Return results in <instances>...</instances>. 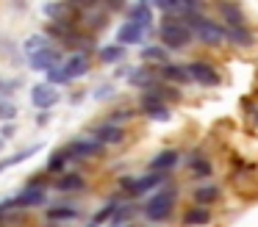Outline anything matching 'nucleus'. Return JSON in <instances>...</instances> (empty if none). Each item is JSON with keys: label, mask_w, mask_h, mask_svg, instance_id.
Instances as JSON below:
<instances>
[{"label": "nucleus", "mask_w": 258, "mask_h": 227, "mask_svg": "<svg viewBox=\"0 0 258 227\" xmlns=\"http://www.w3.org/2000/svg\"><path fill=\"white\" fill-rule=\"evenodd\" d=\"M142 61H156V64H167V50H164L161 44H156V47H145V50H142Z\"/></svg>", "instance_id": "nucleus-24"}, {"label": "nucleus", "mask_w": 258, "mask_h": 227, "mask_svg": "<svg viewBox=\"0 0 258 227\" xmlns=\"http://www.w3.org/2000/svg\"><path fill=\"white\" fill-rule=\"evenodd\" d=\"M183 25L189 28V33L191 36H197L203 44H219L222 42V25L219 22H214V20H208V17H200V14H195V11H186L183 14Z\"/></svg>", "instance_id": "nucleus-1"}, {"label": "nucleus", "mask_w": 258, "mask_h": 227, "mask_svg": "<svg viewBox=\"0 0 258 227\" xmlns=\"http://www.w3.org/2000/svg\"><path fill=\"white\" fill-rule=\"evenodd\" d=\"M122 227H134V224H122Z\"/></svg>", "instance_id": "nucleus-36"}, {"label": "nucleus", "mask_w": 258, "mask_h": 227, "mask_svg": "<svg viewBox=\"0 0 258 227\" xmlns=\"http://www.w3.org/2000/svg\"><path fill=\"white\" fill-rule=\"evenodd\" d=\"M186 72H189V81L200 83V86H217L222 81L219 72L211 64H206V61H191V64H186Z\"/></svg>", "instance_id": "nucleus-6"}, {"label": "nucleus", "mask_w": 258, "mask_h": 227, "mask_svg": "<svg viewBox=\"0 0 258 227\" xmlns=\"http://www.w3.org/2000/svg\"><path fill=\"white\" fill-rule=\"evenodd\" d=\"M142 111H145L150 119H158V122H167L169 119V108L158 100H153L150 94H142Z\"/></svg>", "instance_id": "nucleus-14"}, {"label": "nucleus", "mask_w": 258, "mask_h": 227, "mask_svg": "<svg viewBox=\"0 0 258 227\" xmlns=\"http://www.w3.org/2000/svg\"><path fill=\"white\" fill-rule=\"evenodd\" d=\"M208 221H211V213H208V208H200V205L183 213V224L186 227H203V224H208Z\"/></svg>", "instance_id": "nucleus-17"}, {"label": "nucleus", "mask_w": 258, "mask_h": 227, "mask_svg": "<svg viewBox=\"0 0 258 227\" xmlns=\"http://www.w3.org/2000/svg\"><path fill=\"white\" fill-rule=\"evenodd\" d=\"M100 153H103V147L95 141V138H78V141H73V144L67 147V155H70V158H81V161L97 158Z\"/></svg>", "instance_id": "nucleus-10"}, {"label": "nucleus", "mask_w": 258, "mask_h": 227, "mask_svg": "<svg viewBox=\"0 0 258 227\" xmlns=\"http://www.w3.org/2000/svg\"><path fill=\"white\" fill-rule=\"evenodd\" d=\"M70 11V6H64V3H47L45 6V14L50 17L53 22H64V14Z\"/></svg>", "instance_id": "nucleus-29"}, {"label": "nucleus", "mask_w": 258, "mask_h": 227, "mask_svg": "<svg viewBox=\"0 0 258 227\" xmlns=\"http://www.w3.org/2000/svg\"><path fill=\"white\" fill-rule=\"evenodd\" d=\"M12 136H14V125H6L3 130H0V138H3V141H6V138H12Z\"/></svg>", "instance_id": "nucleus-33"}, {"label": "nucleus", "mask_w": 258, "mask_h": 227, "mask_svg": "<svg viewBox=\"0 0 258 227\" xmlns=\"http://www.w3.org/2000/svg\"><path fill=\"white\" fill-rule=\"evenodd\" d=\"M45 197L47 191L39 186H28L25 191H20L17 197L6 199V202H0V213H6V210H14V208H36V205H45Z\"/></svg>", "instance_id": "nucleus-5"}, {"label": "nucleus", "mask_w": 258, "mask_h": 227, "mask_svg": "<svg viewBox=\"0 0 258 227\" xmlns=\"http://www.w3.org/2000/svg\"><path fill=\"white\" fill-rule=\"evenodd\" d=\"M219 14L228 20V28H244V14H241V9L239 6H233V3H222L219 6Z\"/></svg>", "instance_id": "nucleus-16"}, {"label": "nucleus", "mask_w": 258, "mask_h": 227, "mask_svg": "<svg viewBox=\"0 0 258 227\" xmlns=\"http://www.w3.org/2000/svg\"><path fill=\"white\" fill-rule=\"evenodd\" d=\"M167 180H169V175H164V172H150V175H145V177H122V180H119V188H122L128 197H142V194L153 191V188H158V186L164 188Z\"/></svg>", "instance_id": "nucleus-2"}, {"label": "nucleus", "mask_w": 258, "mask_h": 227, "mask_svg": "<svg viewBox=\"0 0 258 227\" xmlns=\"http://www.w3.org/2000/svg\"><path fill=\"white\" fill-rule=\"evenodd\" d=\"M158 36H161V44L169 47V50H180V47H186V44L191 42L189 28H186L183 22H178V20H164Z\"/></svg>", "instance_id": "nucleus-4"}, {"label": "nucleus", "mask_w": 258, "mask_h": 227, "mask_svg": "<svg viewBox=\"0 0 258 227\" xmlns=\"http://www.w3.org/2000/svg\"><path fill=\"white\" fill-rule=\"evenodd\" d=\"M28 64H31V69L50 72V69H56V66H61V53H58L56 47H50V44H47L45 50H39L36 55H31Z\"/></svg>", "instance_id": "nucleus-8"}, {"label": "nucleus", "mask_w": 258, "mask_h": 227, "mask_svg": "<svg viewBox=\"0 0 258 227\" xmlns=\"http://www.w3.org/2000/svg\"><path fill=\"white\" fill-rule=\"evenodd\" d=\"M128 22H136V25H142L147 31V25L153 22V14H150V6H145V3H139V6H134V9L128 11Z\"/></svg>", "instance_id": "nucleus-18"}, {"label": "nucleus", "mask_w": 258, "mask_h": 227, "mask_svg": "<svg viewBox=\"0 0 258 227\" xmlns=\"http://www.w3.org/2000/svg\"><path fill=\"white\" fill-rule=\"evenodd\" d=\"M145 39V28L136 25V22H122V28L117 31V44L125 47V44H139Z\"/></svg>", "instance_id": "nucleus-12"}, {"label": "nucleus", "mask_w": 258, "mask_h": 227, "mask_svg": "<svg viewBox=\"0 0 258 227\" xmlns=\"http://www.w3.org/2000/svg\"><path fill=\"white\" fill-rule=\"evenodd\" d=\"M178 161H180V153H178V149H161V153H158L156 158L150 161V172H164V175H167V172L172 169Z\"/></svg>", "instance_id": "nucleus-13"}, {"label": "nucleus", "mask_w": 258, "mask_h": 227, "mask_svg": "<svg viewBox=\"0 0 258 227\" xmlns=\"http://www.w3.org/2000/svg\"><path fill=\"white\" fill-rule=\"evenodd\" d=\"M175 199H178V191H175V188H161V191L145 205V216L150 221H167L175 210Z\"/></svg>", "instance_id": "nucleus-3"}, {"label": "nucleus", "mask_w": 258, "mask_h": 227, "mask_svg": "<svg viewBox=\"0 0 258 227\" xmlns=\"http://www.w3.org/2000/svg\"><path fill=\"white\" fill-rule=\"evenodd\" d=\"M45 47H47V36H42V33H36V36H31L28 42H25V53H28V58L36 55L39 50H45Z\"/></svg>", "instance_id": "nucleus-28"}, {"label": "nucleus", "mask_w": 258, "mask_h": 227, "mask_svg": "<svg viewBox=\"0 0 258 227\" xmlns=\"http://www.w3.org/2000/svg\"><path fill=\"white\" fill-rule=\"evenodd\" d=\"M61 100V94H58V89L47 86V83H36L34 89H31V103L36 105V108H42L47 114V111L53 108V105Z\"/></svg>", "instance_id": "nucleus-7"}, {"label": "nucleus", "mask_w": 258, "mask_h": 227, "mask_svg": "<svg viewBox=\"0 0 258 227\" xmlns=\"http://www.w3.org/2000/svg\"><path fill=\"white\" fill-rule=\"evenodd\" d=\"M189 166H191V172H195V177H208V175H211V164H208L203 155H191Z\"/></svg>", "instance_id": "nucleus-23"}, {"label": "nucleus", "mask_w": 258, "mask_h": 227, "mask_svg": "<svg viewBox=\"0 0 258 227\" xmlns=\"http://www.w3.org/2000/svg\"><path fill=\"white\" fill-rule=\"evenodd\" d=\"M34 153H39V144H34V147L23 149V153L12 155V158H6V161H0V172H6V169H12V166L23 164V161H25V158H31V155H34Z\"/></svg>", "instance_id": "nucleus-22"}, {"label": "nucleus", "mask_w": 258, "mask_h": 227, "mask_svg": "<svg viewBox=\"0 0 258 227\" xmlns=\"http://www.w3.org/2000/svg\"><path fill=\"white\" fill-rule=\"evenodd\" d=\"M125 53V47H119V44H108V47H100V61H106V64H114V61H119Z\"/></svg>", "instance_id": "nucleus-26"}, {"label": "nucleus", "mask_w": 258, "mask_h": 227, "mask_svg": "<svg viewBox=\"0 0 258 227\" xmlns=\"http://www.w3.org/2000/svg\"><path fill=\"white\" fill-rule=\"evenodd\" d=\"M3 144H6V141H3V138H0V149H3Z\"/></svg>", "instance_id": "nucleus-35"}, {"label": "nucleus", "mask_w": 258, "mask_h": 227, "mask_svg": "<svg viewBox=\"0 0 258 227\" xmlns=\"http://www.w3.org/2000/svg\"><path fill=\"white\" fill-rule=\"evenodd\" d=\"M161 75L172 83H189V72H186L183 64H164L161 66Z\"/></svg>", "instance_id": "nucleus-19"}, {"label": "nucleus", "mask_w": 258, "mask_h": 227, "mask_svg": "<svg viewBox=\"0 0 258 227\" xmlns=\"http://www.w3.org/2000/svg\"><path fill=\"white\" fill-rule=\"evenodd\" d=\"M0 227H6V219H3V213H0Z\"/></svg>", "instance_id": "nucleus-34"}, {"label": "nucleus", "mask_w": 258, "mask_h": 227, "mask_svg": "<svg viewBox=\"0 0 258 227\" xmlns=\"http://www.w3.org/2000/svg\"><path fill=\"white\" fill-rule=\"evenodd\" d=\"M89 227H97V224H89Z\"/></svg>", "instance_id": "nucleus-37"}, {"label": "nucleus", "mask_w": 258, "mask_h": 227, "mask_svg": "<svg viewBox=\"0 0 258 227\" xmlns=\"http://www.w3.org/2000/svg\"><path fill=\"white\" fill-rule=\"evenodd\" d=\"M131 213H134V205H117V210H114V216H111L114 227H122L125 221L131 219Z\"/></svg>", "instance_id": "nucleus-30"}, {"label": "nucleus", "mask_w": 258, "mask_h": 227, "mask_svg": "<svg viewBox=\"0 0 258 227\" xmlns=\"http://www.w3.org/2000/svg\"><path fill=\"white\" fill-rule=\"evenodd\" d=\"M92 133H95L92 138H95L100 147H106V144H119V141L125 138V130H122L119 125H111V122H106V125H97Z\"/></svg>", "instance_id": "nucleus-11"}, {"label": "nucleus", "mask_w": 258, "mask_h": 227, "mask_svg": "<svg viewBox=\"0 0 258 227\" xmlns=\"http://www.w3.org/2000/svg\"><path fill=\"white\" fill-rule=\"evenodd\" d=\"M56 188L58 191H81V188H84V177L81 175H64L56 180Z\"/></svg>", "instance_id": "nucleus-21"}, {"label": "nucleus", "mask_w": 258, "mask_h": 227, "mask_svg": "<svg viewBox=\"0 0 258 227\" xmlns=\"http://www.w3.org/2000/svg\"><path fill=\"white\" fill-rule=\"evenodd\" d=\"M195 199H197L200 208H206V205H211V202H217V199H219V188L217 186H200L195 191Z\"/></svg>", "instance_id": "nucleus-20"}, {"label": "nucleus", "mask_w": 258, "mask_h": 227, "mask_svg": "<svg viewBox=\"0 0 258 227\" xmlns=\"http://www.w3.org/2000/svg\"><path fill=\"white\" fill-rule=\"evenodd\" d=\"M222 39L233 44H241V47H250L252 44V33L247 28H222Z\"/></svg>", "instance_id": "nucleus-15"}, {"label": "nucleus", "mask_w": 258, "mask_h": 227, "mask_svg": "<svg viewBox=\"0 0 258 227\" xmlns=\"http://www.w3.org/2000/svg\"><path fill=\"white\" fill-rule=\"evenodd\" d=\"M17 116V105L14 103H6V100H0V119H9L12 122Z\"/></svg>", "instance_id": "nucleus-31"}, {"label": "nucleus", "mask_w": 258, "mask_h": 227, "mask_svg": "<svg viewBox=\"0 0 258 227\" xmlns=\"http://www.w3.org/2000/svg\"><path fill=\"white\" fill-rule=\"evenodd\" d=\"M89 66H92V61H89V55H86V53H73L61 64V72H64L67 81H78V78H84L86 72H89Z\"/></svg>", "instance_id": "nucleus-9"}, {"label": "nucleus", "mask_w": 258, "mask_h": 227, "mask_svg": "<svg viewBox=\"0 0 258 227\" xmlns=\"http://www.w3.org/2000/svg\"><path fill=\"white\" fill-rule=\"evenodd\" d=\"M67 161H70L67 149H56V153L47 158V172H61L64 166H67Z\"/></svg>", "instance_id": "nucleus-25"}, {"label": "nucleus", "mask_w": 258, "mask_h": 227, "mask_svg": "<svg viewBox=\"0 0 258 227\" xmlns=\"http://www.w3.org/2000/svg\"><path fill=\"white\" fill-rule=\"evenodd\" d=\"M61 219H78L75 208H50L47 210V221H61Z\"/></svg>", "instance_id": "nucleus-27"}, {"label": "nucleus", "mask_w": 258, "mask_h": 227, "mask_svg": "<svg viewBox=\"0 0 258 227\" xmlns=\"http://www.w3.org/2000/svg\"><path fill=\"white\" fill-rule=\"evenodd\" d=\"M58 83H67V78H64L61 66H56V69L47 72V86H58Z\"/></svg>", "instance_id": "nucleus-32"}]
</instances>
